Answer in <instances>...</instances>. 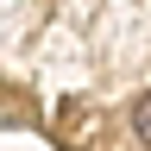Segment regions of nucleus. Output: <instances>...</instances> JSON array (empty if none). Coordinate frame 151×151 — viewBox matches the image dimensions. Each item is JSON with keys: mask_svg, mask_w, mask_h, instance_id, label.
Masks as SVG:
<instances>
[{"mask_svg": "<svg viewBox=\"0 0 151 151\" xmlns=\"http://www.w3.org/2000/svg\"><path fill=\"white\" fill-rule=\"evenodd\" d=\"M132 132H139V145H151V88L132 101Z\"/></svg>", "mask_w": 151, "mask_h": 151, "instance_id": "nucleus-1", "label": "nucleus"}]
</instances>
